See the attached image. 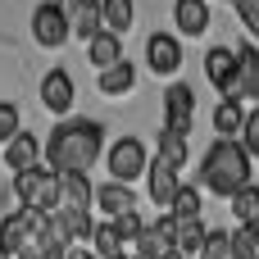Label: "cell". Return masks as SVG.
Listing matches in <instances>:
<instances>
[{"mask_svg": "<svg viewBox=\"0 0 259 259\" xmlns=\"http://www.w3.org/2000/svg\"><path fill=\"white\" fill-rule=\"evenodd\" d=\"M73 100H77L73 77H68L64 68H50V73L41 77V105H46L50 114H68V109H73Z\"/></svg>", "mask_w": 259, "mask_h": 259, "instance_id": "ba28073f", "label": "cell"}, {"mask_svg": "<svg viewBox=\"0 0 259 259\" xmlns=\"http://www.w3.org/2000/svg\"><path fill=\"white\" fill-rule=\"evenodd\" d=\"M100 150H105V127H100L96 118H68V123H59V127L50 132V141H46V164H50V173L68 178V173L96 168Z\"/></svg>", "mask_w": 259, "mask_h": 259, "instance_id": "6da1fadb", "label": "cell"}, {"mask_svg": "<svg viewBox=\"0 0 259 259\" xmlns=\"http://www.w3.org/2000/svg\"><path fill=\"white\" fill-rule=\"evenodd\" d=\"M96 87L105 91V96H123V91H132L137 87V68L123 59V64H114V68H105L100 77H96Z\"/></svg>", "mask_w": 259, "mask_h": 259, "instance_id": "e0dca14e", "label": "cell"}, {"mask_svg": "<svg viewBox=\"0 0 259 259\" xmlns=\"http://www.w3.org/2000/svg\"><path fill=\"white\" fill-rule=\"evenodd\" d=\"M228 100H259V50L255 46L237 50V77L228 87Z\"/></svg>", "mask_w": 259, "mask_h": 259, "instance_id": "52a82bcc", "label": "cell"}, {"mask_svg": "<svg viewBox=\"0 0 259 259\" xmlns=\"http://www.w3.org/2000/svg\"><path fill=\"white\" fill-rule=\"evenodd\" d=\"M146 178H150V200H155V205H164V214H168V205H173V200H178V191H182L178 168H173V164H164V159H155Z\"/></svg>", "mask_w": 259, "mask_h": 259, "instance_id": "8fae6325", "label": "cell"}, {"mask_svg": "<svg viewBox=\"0 0 259 259\" xmlns=\"http://www.w3.org/2000/svg\"><path fill=\"white\" fill-rule=\"evenodd\" d=\"M141 173H150V164H146V146H141L137 137H118L114 150H109V182L132 187Z\"/></svg>", "mask_w": 259, "mask_h": 259, "instance_id": "277c9868", "label": "cell"}, {"mask_svg": "<svg viewBox=\"0 0 259 259\" xmlns=\"http://www.w3.org/2000/svg\"><path fill=\"white\" fill-rule=\"evenodd\" d=\"M55 5H59V14L68 18V27H73V18H77V14H82V9H87L91 0H55Z\"/></svg>", "mask_w": 259, "mask_h": 259, "instance_id": "1f68e13d", "label": "cell"}, {"mask_svg": "<svg viewBox=\"0 0 259 259\" xmlns=\"http://www.w3.org/2000/svg\"><path fill=\"white\" fill-rule=\"evenodd\" d=\"M64 259H96V255H91V250H68Z\"/></svg>", "mask_w": 259, "mask_h": 259, "instance_id": "d6a6232c", "label": "cell"}, {"mask_svg": "<svg viewBox=\"0 0 259 259\" xmlns=\"http://www.w3.org/2000/svg\"><path fill=\"white\" fill-rule=\"evenodd\" d=\"M91 241H96V259H118V255H123V250H118V246H123V237H118V228H114V223H100Z\"/></svg>", "mask_w": 259, "mask_h": 259, "instance_id": "d4e9b609", "label": "cell"}, {"mask_svg": "<svg viewBox=\"0 0 259 259\" xmlns=\"http://www.w3.org/2000/svg\"><path fill=\"white\" fill-rule=\"evenodd\" d=\"M232 5H237L241 23H246V27H250V32L259 36V0H232Z\"/></svg>", "mask_w": 259, "mask_h": 259, "instance_id": "4dcf8cb0", "label": "cell"}, {"mask_svg": "<svg viewBox=\"0 0 259 259\" xmlns=\"http://www.w3.org/2000/svg\"><path fill=\"white\" fill-rule=\"evenodd\" d=\"M214 127H219V137H241V127H246L241 100H223V105L214 109Z\"/></svg>", "mask_w": 259, "mask_h": 259, "instance_id": "44dd1931", "label": "cell"}, {"mask_svg": "<svg viewBox=\"0 0 259 259\" xmlns=\"http://www.w3.org/2000/svg\"><path fill=\"white\" fill-rule=\"evenodd\" d=\"M146 59H150V68H155L159 77H168V73L182 68V46H178L168 32H155V36L146 41Z\"/></svg>", "mask_w": 259, "mask_h": 259, "instance_id": "9c48e42d", "label": "cell"}, {"mask_svg": "<svg viewBox=\"0 0 259 259\" xmlns=\"http://www.w3.org/2000/svg\"><path fill=\"white\" fill-rule=\"evenodd\" d=\"M191 109H196V91L187 82H173L168 96H164V132L187 137L191 132Z\"/></svg>", "mask_w": 259, "mask_h": 259, "instance_id": "5b68a950", "label": "cell"}, {"mask_svg": "<svg viewBox=\"0 0 259 259\" xmlns=\"http://www.w3.org/2000/svg\"><path fill=\"white\" fill-rule=\"evenodd\" d=\"M114 228H118V237H123V246H132L141 232H146V223H141V214L132 209V214H123V219H114Z\"/></svg>", "mask_w": 259, "mask_h": 259, "instance_id": "f1b7e54d", "label": "cell"}, {"mask_svg": "<svg viewBox=\"0 0 259 259\" xmlns=\"http://www.w3.org/2000/svg\"><path fill=\"white\" fill-rule=\"evenodd\" d=\"M32 36H36V46L55 50V46H64V41L73 36V27H68V18L59 14V5H41V9L32 14Z\"/></svg>", "mask_w": 259, "mask_h": 259, "instance_id": "8992f818", "label": "cell"}, {"mask_svg": "<svg viewBox=\"0 0 259 259\" xmlns=\"http://www.w3.org/2000/svg\"><path fill=\"white\" fill-rule=\"evenodd\" d=\"M159 159L173 164V168H182V164H187V137H178V132H159Z\"/></svg>", "mask_w": 259, "mask_h": 259, "instance_id": "484cf974", "label": "cell"}, {"mask_svg": "<svg viewBox=\"0 0 259 259\" xmlns=\"http://www.w3.org/2000/svg\"><path fill=\"white\" fill-rule=\"evenodd\" d=\"M241 146H246V155H259V109L246 114V127H241Z\"/></svg>", "mask_w": 259, "mask_h": 259, "instance_id": "f546056e", "label": "cell"}, {"mask_svg": "<svg viewBox=\"0 0 259 259\" xmlns=\"http://www.w3.org/2000/svg\"><path fill=\"white\" fill-rule=\"evenodd\" d=\"M100 9H105V32H114V36L132 32V18H137L132 0H100Z\"/></svg>", "mask_w": 259, "mask_h": 259, "instance_id": "ffe728a7", "label": "cell"}, {"mask_svg": "<svg viewBox=\"0 0 259 259\" xmlns=\"http://www.w3.org/2000/svg\"><path fill=\"white\" fill-rule=\"evenodd\" d=\"M36 228H41V219L27 214V209H18V214H9V219L0 223V246H5L9 255H18V250L36 237Z\"/></svg>", "mask_w": 259, "mask_h": 259, "instance_id": "30bf717a", "label": "cell"}, {"mask_svg": "<svg viewBox=\"0 0 259 259\" xmlns=\"http://www.w3.org/2000/svg\"><path fill=\"white\" fill-rule=\"evenodd\" d=\"M18 132H23V114H18V105H14V100H0V141L9 146Z\"/></svg>", "mask_w": 259, "mask_h": 259, "instance_id": "4316f807", "label": "cell"}, {"mask_svg": "<svg viewBox=\"0 0 259 259\" xmlns=\"http://www.w3.org/2000/svg\"><path fill=\"white\" fill-rule=\"evenodd\" d=\"M164 259H187V255H182V250H178V246H173V250H168V255H164Z\"/></svg>", "mask_w": 259, "mask_h": 259, "instance_id": "836d02e7", "label": "cell"}, {"mask_svg": "<svg viewBox=\"0 0 259 259\" xmlns=\"http://www.w3.org/2000/svg\"><path fill=\"white\" fill-rule=\"evenodd\" d=\"M87 59L105 73V68H114V64H123V46H118V36L114 32H100L96 41H87Z\"/></svg>", "mask_w": 259, "mask_h": 259, "instance_id": "2e32d148", "label": "cell"}, {"mask_svg": "<svg viewBox=\"0 0 259 259\" xmlns=\"http://www.w3.org/2000/svg\"><path fill=\"white\" fill-rule=\"evenodd\" d=\"M96 209H105L109 219H123V214L137 209V196L123 182H105V187H96Z\"/></svg>", "mask_w": 259, "mask_h": 259, "instance_id": "4fadbf2b", "label": "cell"}, {"mask_svg": "<svg viewBox=\"0 0 259 259\" xmlns=\"http://www.w3.org/2000/svg\"><path fill=\"white\" fill-rule=\"evenodd\" d=\"M205 77L228 96V87H232V77H237V50H228V46H214L209 55H205Z\"/></svg>", "mask_w": 259, "mask_h": 259, "instance_id": "7c38bea8", "label": "cell"}, {"mask_svg": "<svg viewBox=\"0 0 259 259\" xmlns=\"http://www.w3.org/2000/svg\"><path fill=\"white\" fill-rule=\"evenodd\" d=\"M46 150L36 146V137H27V132H18L9 146H5V164L14 168V173H27V168H36V159H41Z\"/></svg>", "mask_w": 259, "mask_h": 259, "instance_id": "5bb4252c", "label": "cell"}, {"mask_svg": "<svg viewBox=\"0 0 259 259\" xmlns=\"http://www.w3.org/2000/svg\"><path fill=\"white\" fill-rule=\"evenodd\" d=\"M205 237H209V228H205L200 219H187V223H173V246H178L182 255H200Z\"/></svg>", "mask_w": 259, "mask_h": 259, "instance_id": "ac0fdd59", "label": "cell"}, {"mask_svg": "<svg viewBox=\"0 0 259 259\" xmlns=\"http://www.w3.org/2000/svg\"><path fill=\"white\" fill-rule=\"evenodd\" d=\"M100 32H105V9L91 0V5H87V9L73 18V36H82V41H96Z\"/></svg>", "mask_w": 259, "mask_h": 259, "instance_id": "7402d4cb", "label": "cell"}, {"mask_svg": "<svg viewBox=\"0 0 259 259\" xmlns=\"http://www.w3.org/2000/svg\"><path fill=\"white\" fill-rule=\"evenodd\" d=\"M232 241V259H259V228H237L228 232Z\"/></svg>", "mask_w": 259, "mask_h": 259, "instance_id": "cb8c5ba5", "label": "cell"}, {"mask_svg": "<svg viewBox=\"0 0 259 259\" xmlns=\"http://www.w3.org/2000/svg\"><path fill=\"white\" fill-rule=\"evenodd\" d=\"M14 196L23 200L27 214L50 219V214L64 205V182H59V173H50V168H27V173H14Z\"/></svg>", "mask_w": 259, "mask_h": 259, "instance_id": "3957f363", "label": "cell"}, {"mask_svg": "<svg viewBox=\"0 0 259 259\" xmlns=\"http://www.w3.org/2000/svg\"><path fill=\"white\" fill-rule=\"evenodd\" d=\"M232 219H237V228H259V187L255 182L232 196Z\"/></svg>", "mask_w": 259, "mask_h": 259, "instance_id": "d6986e66", "label": "cell"}, {"mask_svg": "<svg viewBox=\"0 0 259 259\" xmlns=\"http://www.w3.org/2000/svg\"><path fill=\"white\" fill-rule=\"evenodd\" d=\"M200 259H232V241H228V232H209L205 246H200Z\"/></svg>", "mask_w": 259, "mask_h": 259, "instance_id": "83f0119b", "label": "cell"}, {"mask_svg": "<svg viewBox=\"0 0 259 259\" xmlns=\"http://www.w3.org/2000/svg\"><path fill=\"white\" fill-rule=\"evenodd\" d=\"M173 18H178V27L187 36H205V27H209V0H178Z\"/></svg>", "mask_w": 259, "mask_h": 259, "instance_id": "9a60e30c", "label": "cell"}, {"mask_svg": "<svg viewBox=\"0 0 259 259\" xmlns=\"http://www.w3.org/2000/svg\"><path fill=\"white\" fill-rule=\"evenodd\" d=\"M200 182H205V191H214V196H223V200H232L237 191H246V187H250V155H246V146L232 141V137H219V141L205 150Z\"/></svg>", "mask_w": 259, "mask_h": 259, "instance_id": "7a4b0ae2", "label": "cell"}, {"mask_svg": "<svg viewBox=\"0 0 259 259\" xmlns=\"http://www.w3.org/2000/svg\"><path fill=\"white\" fill-rule=\"evenodd\" d=\"M168 219H173V223L200 219V191H196V187H182V191H178V200L168 205Z\"/></svg>", "mask_w": 259, "mask_h": 259, "instance_id": "603a6c76", "label": "cell"}, {"mask_svg": "<svg viewBox=\"0 0 259 259\" xmlns=\"http://www.w3.org/2000/svg\"><path fill=\"white\" fill-rule=\"evenodd\" d=\"M118 259H132V255H118Z\"/></svg>", "mask_w": 259, "mask_h": 259, "instance_id": "e575fe53", "label": "cell"}]
</instances>
